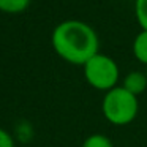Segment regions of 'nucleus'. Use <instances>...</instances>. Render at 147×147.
<instances>
[{
    "label": "nucleus",
    "instance_id": "4",
    "mask_svg": "<svg viewBox=\"0 0 147 147\" xmlns=\"http://www.w3.org/2000/svg\"><path fill=\"white\" fill-rule=\"evenodd\" d=\"M122 87L128 90V92L134 93L136 96H139L142 92H146L147 89V74L146 71L141 73V71H131L127 76L123 78V82H122Z\"/></svg>",
    "mask_w": 147,
    "mask_h": 147
},
{
    "label": "nucleus",
    "instance_id": "8",
    "mask_svg": "<svg viewBox=\"0 0 147 147\" xmlns=\"http://www.w3.org/2000/svg\"><path fill=\"white\" fill-rule=\"evenodd\" d=\"M134 18L141 30H147V0H134Z\"/></svg>",
    "mask_w": 147,
    "mask_h": 147
},
{
    "label": "nucleus",
    "instance_id": "3",
    "mask_svg": "<svg viewBox=\"0 0 147 147\" xmlns=\"http://www.w3.org/2000/svg\"><path fill=\"white\" fill-rule=\"evenodd\" d=\"M82 68L87 84L100 92L106 93L108 90L119 86L120 68H119L117 62L109 55L98 52L86 65H82Z\"/></svg>",
    "mask_w": 147,
    "mask_h": 147
},
{
    "label": "nucleus",
    "instance_id": "2",
    "mask_svg": "<svg viewBox=\"0 0 147 147\" xmlns=\"http://www.w3.org/2000/svg\"><path fill=\"white\" fill-rule=\"evenodd\" d=\"M101 111L105 119L111 125L125 127L130 125L139 112V100L134 93L128 92L125 87L117 86L108 90L103 96Z\"/></svg>",
    "mask_w": 147,
    "mask_h": 147
},
{
    "label": "nucleus",
    "instance_id": "6",
    "mask_svg": "<svg viewBox=\"0 0 147 147\" xmlns=\"http://www.w3.org/2000/svg\"><path fill=\"white\" fill-rule=\"evenodd\" d=\"M32 0H0V11L8 14L22 13L29 8Z\"/></svg>",
    "mask_w": 147,
    "mask_h": 147
},
{
    "label": "nucleus",
    "instance_id": "1",
    "mask_svg": "<svg viewBox=\"0 0 147 147\" xmlns=\"http://www.w3.org/2000/svg\"><path fill=\"white\" fill-rule=\"evenodd\" d=\"M51 43L55 54L71 65H86L100 52V38L90 24L68 19L55 26Z\"/></svg>",
    "mask_w": 147,
    "mask_h": 147
},
{
    "label": "nucleus",
    "instance_id": "5",
    "mask_svg": "<svg viewBox=\"0 0 147 147\" xmlns=\"http://www.w3.org/2000/svg\"><path fill=\"white\" fill-rule=\"evenodd\" d=\"M133 55L139 63L147 67V30H141L133 40Z\"/></svg>",
    "mask_w": 147,
    "mask_h": 147
},
{
    "label": "nucleus",
    "instance_id": "7",
    "mask_svg": "<svg viewBox=\"0 0 147 147\" xmlns=\"http://www.w3.org/2000/svg\"><path fill=\"white\" fill-rule=\"evenodd\" d=\"M82 147H114L112 141L108 136L101 133H93L90 136H87L82 142Z\"/></svg>",
    "mask_w": 147,
    "mask_h": 147
},
{
    "label": "nucleus",
    "instance_id": "10",
    "mask_svg": "<svg viewBox=\"0 0 147 147\" xmlns=\"http://www.w3.org/2000/svg\"><path fill=\"white\" fill-rule=\"evenodd\" d=\"M146 74H147V70H146Z\"/></svg>",
    "mask_w": 147,
    "mask_h": 147
},
{
    "label": "nucleus",
    "instance_id": "9",
    "mask_svg": "<svg viewBox=\"0 0 147 147\" xmlns=\"http://www.w3.org/2000/svg\"><path fill=\"white\" fill-rule=\"evenodd\" d=\"M0 147H14V141L5 130L0 128Z\"/></svg>",
    "mask_w": 147,
    "mask_h": 147
}]
</instances>
